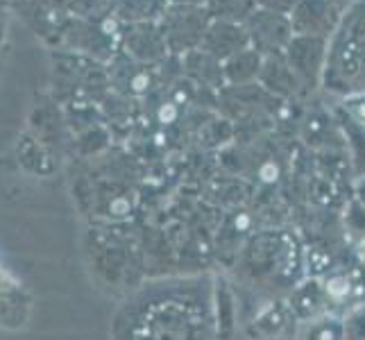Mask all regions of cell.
Masks as SVG:
<instances>
[{"instance_id": "1", "label": "cell", "mask_w": 365, "mask_h": 340, "mask_svg": "<svg viewBox=\"0 0 365 340\" xmlns=\"http://www.w3.org/2000/svg\"><path fill=\"white\" fill-rule=\"evenodd\" d=\"M322 86L341 98L365 93V0H356L329 39Z\"/></svg>"}, {"instance_id": "2", "label": "cell", "mask_w": 365, "mask_h": 340, "mask_svg": "<svg viewBox=\"0 0 365 340\" xmlns=\"http://www.w3.org/2000/svg\"><path fill=\"white\" fill-rule=\"evenodd\" d=\"M211 23V14L207 7L195 5H170L163 9L159 28L166 39L168 53L184 57L191 50H197L202 36Z\"/></svg>"}, {"instance_id": "3", "label": "cell", "mask_w": 365, "mask_h": 340, "mask_svg": "<svg viewBox=\"0 0 365 340\" xmlns=\"http://www.w3.org/2000/svg\"><path fill=\"white\" fill-rule=\"evenodd\" d=\"M243 25L250 39V48H255L263 57L284 55L295 36L291 16L274 14V11L268 9H257Z\"/></svg>"}, {"instance_id": "4", "label": "cell", "mask_w": 365, "mask_h": 340, "mask_svg": "<svg viewBox=\"0 0 365 340\" xmlns=\"http://www.w3.org/2000/svg\"><path fill=\"white\" fill-rule=\"evenodd\" d=\"M327 55H329V39H316V36H293L291 46L284 53L299 86L311 91L322 86Z\"/></svg>"}, {"instance_id": "5", "label": "cell", "mask_w": 365, "mask_h": 340, "mask_svg": "<svg viewBox=\"0 0 365 340\" xmlns=\"http://www.w3.org/2000/svg\"><path fill=\"white\" fill-rule=\"evenodd\" d=\"M343 21V11L336 9L329 0H302L291 14L295 36H316L331 39Z\"/></svg>"}, {"instance_id": "6", "label": "cell", "mask_w": 365, "mask_h": 340, "mask_svg": "<svg viewBox=\"0 0 365 340\" xmlns=\"http://www.w3.org/2000/svg\"><path fill=\"white\" fill-rule=\"evenodd\" d=\"M245 48H250V39L243 23L213 21V19L202 36V43H200V50H205L207 55L216 57L218 61L230 59L232 55L241 53Z\"/></svg>"}, {"instance_id": "7", "label": "cell", "mask_w": 365, "mask_h": 340, "mask_svg": "<svg viewBox=\"0 0 365 340\" xmlns=\"http://www.w3.org/2000/svg\"><path fill=\"white\" fill-rule=\"evenodd\" d=\"M329 297H327L324 284L320 279H309L299 284L291 295V311L299 322H311L329 313Z\"/></svg>"}, {"instance_id": "8", "label": "cell", "mask_w": 365, "mask_h": 340, "mask_svg": "<svg viewBox=\"0 0 365 340\" xmlns=\"http://www.w3.org/2000/svg\"><path fill=\"white\" fill-rule=\"evenodd\" d=\"M184 75L191 80L195 86H207V89H222L225 84V71L222 61L216 57L207 55L205 50H191L188 55L182 57Z\"/></svg>"}, {"instance_id": "9", "label": "cell", "mask_w": 365, "mask_h": 340, "mask_svg": "<svg viewBox=\"0 0 365 340\" xmlns=\"http://www.w3.org/2000/svg\"><path fill=\"white\" fill-rule=\"evenodd\" d=\"M259 86H263L268 93L272 96H293L297 91H302V86L295 78V73L288 66V61L284 55H277V57H266L263 59V68L259 75Z\"/></svg>"}, {"instance_id": "10", "label": "cell", "mask_w": 365, "mask_h": 340, "mask_svg": "<svg viewBox=\"0 0 365 340\" xmlns=\"http://www.w3.org/2000/svg\"><path fill=\"white\" fill-rule=\"evenodd\" d=\"M263 57L255 48H245L241 53L232 55L222 61L225 84L227 86H250L259 82V75L263 68Z\"/></svg>"}, {"instance_id": "11", "label": "cell", "mask_w": 365, "mask_h": 340, "mask_svg": "<svg viewBox=\"0 0 365 340\" xmlns=\"http://www.w3.org/2000/svg\"><path fill=\"white\" fill-rule=\"evenodd\" d=\"M336 123H338V128H341L345 141H347V153L351 157L354 172L361 180H365V128H361L359 123L347 118L338 107H336Z\"/></svg>"}, {"instance_id": "12", "label": "cell", "mask_w": 365, "mask_h": 340, "mask_svg": "<svg viewBox=\"0 0 365 340\" xmlns=\"http://www.w3.org/2000/svg\"><path fill=\"white\" fill-rule=\"evenodd\" d=\"M295 340H345L343 320L334 313H327L311 322H302Z\"/></svg>"}, {"instance_id": "13", "label": "cell", "mask_w": 365, "mask_h": 340, "mask_svg": "<svg viewBox=\"0 0 365 340\" xmlns=\"http://www.w3.org/2000/svg\"><path fill=\"white\" fill-rule=\"evenodd\" d=\"M209 14L213 21L245 23L259 9L257 0H209Z\"/></svg>"}, {"instance_id": "14", "label": "cell", "mask_w": 365, "mask_h": 340, "mask_svg": "<svg viewBox=\"0 0 365 340\" xmlns=\"http://www.w3.org/2000/svg\"><path fill=\"white\" fill-rule=\"evenodd\" d=\"M234 313H236L234 295L227 288V284L220 282L218 284V336L222 340H230L234 334Z\"/></svg>"}, {"instance_id": "15", "label": "cell", "mask_w": 365, "mask_h": 340, "mask_svg": "<svg viewBox=\"0 0 365 340\" xmlns=\"http://www.w3.org/2000/svg\"><path fill=\"white\" fill-rule=\"evenodd\" d=\"M345 225L351 236H356L361 243L365 241V205L359 197L351 200V205L345 213Z\"/></svg>"}, {"instance_id": "16", "label": "cell", "mask_w": 365, "mask_h": 340, "mask_svg": "<svg viewBox=\"0 0 365 340\" xmlns=\"http://www.w3.org/2000/svg\"><path fill=\"white\" fill-rule=\"evenodd\" d=\"M347 118L359 123L361 128H365V93H349L341 98V105H338Z\"/></svg>"}, {"instance_id": "17", "label": "cell", "mask_w": 365, "mask_h": 340, "mask_svg": "<svg viewBox=\"0 0 365 340\" xmlns=\"http://www.w3.org/2000/svg\"><path fill=\"white\" fill-rule=\"evenodd\" d=\"M345 340H365V304L351 309L343 320Z\"/></svg>"}, {"instance_id": "18", "label": "cell", "mask_w": 365, "mask_h": 340, "mask_svg": "<svg viewBox=\"0 0 365 340\" xmlns=\"http://www.w3.org/2000/svg\"><path fill=\"white\" fill-rule=\"evenodd\" d=\"M302 0H257L259 9H268L274 11V14H284V16H291L293 11L299 7Z\"/></svg>"}, {"instance_id": "19", "label": "cell", "mask_w": 365, "mask_h": 340, "mask_svg": "<svg viewBox=\"0 0 365 340\" xmlns=\"http://www.w3.org/2000/svg\"><path fill=\"white\" fill-rule=\"evenodd\" d=\"M170 5H195V7H207L209 0H168Z\"/></svg>"}, {"instance_id": "20", "label": "cell", "mask_w": 365, "mask_h": 340, "mask_svg": "<svg viewBox=\"0 0 365 340\" xmlns=\"http://www.w3.org/2000/svg\"><path fill=\"white\" fill-rule=\"evenodd\" d=\"M329 3H331V5H334L336 9H341L343 14H345V11H347V9H349L351 5H354L356 0H329Z\"/></svg>"}, {"instance_id": "21", "label": "cell", "mask_w": 365, "mask_h": 340, "mask_svg": "<svg viewBox=\"0 0 365 340\" xmlns=\"http://www.w3.org/2000/svg\"><path fill=\"white\" fill-rule=\"evenodd\" d=\"M359 200H361V202L365 205V180L361 182V195H359Z\"/></svg>"}, {"instance_id": "22", "label": "cell", "mask_w": 365, "mask_h": 340, "mask_svg": "<svg viewBox=\"0 0 365 340\" xmlns=\"http://www.w3.org/2000/svg\"><path fill=\"white\" fill-rule=\"evenodd\" d=\"M359 252H361V259H363V263H365V241L361 243V249H359Z\"/></svg>"}]
</instances>
